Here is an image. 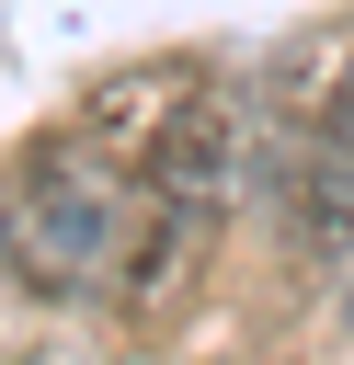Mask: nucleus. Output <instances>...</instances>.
<instances>
[{
	"mask_svg": "<svg viewBox=\"0 0 354 365\" xmlns=\"http://www.w3.org/2000/svg\"><path fill=\"white\" fill-rule=\"evenodd\" d=\"M0 251L23 262V285L46 297H103L126 308L148 285V262H171V194L148 171H126L103 137L80 148H34L0 182Z\"/></svg>",
	"mask_w": 354,
	"mask_h": 365,
	"instance_id": "1",
	"label": "nucleus"
},
{
	"mask_svg": "<svg viewBox=\"0 0 354 365\" xmlns=\"http://www.w3.org/2000/svg\"><path fill=\"white\" fill-rule=\"evenodd\" d=\"M80 137H103L126 171H148L183 217L228 205V194H240V160H251V114H240V91H228L206 57L103 68V80L80 91Z\"/></svg>",
	"mask_w": 354,
	"mask_h": 365,
	"instance_id": "2",
	"label": "nucleus"
},
{
	"mask_svg": "<svg viewBox=\"0 0 354 365\" xmlns=\"http://www.w3.org/2000/svg\"><path fill=\"white\" fill-rule=\"evenodd\" d=\"M320 160L354 182V68H343V91H331V114H320Z\"/></svg>",
	"mask_w": 354,
	"mask_h": 365,
	"instance_id": "3",
	"label": "nucleus"
}]
</instances>
